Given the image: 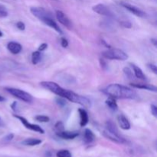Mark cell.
<instances>
[{
  "instance_id": "obj_2",
  "label": "cell",
  "mask_w": 157,
  "mask_h": 157,
  "mask_svg": "<svg viewBox=\"0 0 157 157\" xmlns=\"http://www.w3.org/2000/svg\"><path fill=\"white\" fill-rule=\"evenodd\" d=\"M65 99L72 103L80 104V105L83 106V107H86V108H90L91 107V102H90V101L88 98L84 96H81V95L75 93V92L71 91V90H69L68 91V90H67Z\"/></svg>"
},
{
  "instance_id": "obj_15",
  "label": "cell",
  "mask_w": 157,
  "mask_h": 157,
  "mask_svg": "<svg viewBox=\"0 0 157 157\" xmlns=\"http://www.w3.org/2000/svg\"><path fill=\"white\" fill-rule=\"evenodd\" d=\"M130 85L132 86L134 88L137 89H144V90H150V91H153L156 92L157 88L155 85L153 84H142V83H140V84H136V83H131Z\"/></svg>"
},
{
  "instance_id": "obj_29",
  "label": "cell",
  "mask_w": 157,
  "mask_h": 157,
  "mask_svg": "<svg viewBox=\"0 0 157 157\" xmlns=\"http://www.w3.org/2000/svg\"><path fill=\"white\" fill-rule=\"evenodd\" d=\"M124 73L126 76L129 78V79H133V71L128 67H125L124 68Z\"/></svg>"
},
{
  "instance_id": "obj_6",
  "label": "cell",
  "mask_w": 157,
  "mask_h": 157,
  "mask_svg": "<svg viewBox=\"0 0 157 157\" xmlns=\"http://www.w3.org/2000/svg\"><path fill=\"white\" fill-rule=\"evenodd\" d=\"M30 12L34 16L36 17L38 19L41 21L47 18H53L52 14L43 7H36V6L31 7Z\"/></svg>"
},
{
  "instance_id": "obj_14",
  "label": "cell",
  "mask_w": 157,
  "mask_h": 157,
  "mask_svg": "<svg viewBox=\"0 0 157 157\" xmlns=\"http://www.w3.org/2000/svg\"><path fill=\"white\" fill-rule=\"evenodd\" d=\"M7 49L13 55H18L22 50V46L15 41H10L7 44Z\"/></svg>"
},
{
  "instance_id": "obj_24",
  "label": "cell",
  "mask_w": 157,
  "mask_h": 157,
  "mask_svg": "<svg viewBox=\"0 0 157 157\" xmlns=\"http://www.w3.org/2000/svg\"><path fill=\"white\" fill-rule=\"evenodd\" d=\"M57 157H71L72 155L69 150H61L57 153Z\"/></svg>"
},
{
  "instance_id": "obj_35",
  "label": "cell",
  "mask_w": 157,
  "mask_h": 157,
  "mask_svg": "<svg viewBox=\"0 0 157 157\" xmlns=\"http://www.w3.org/2000/svg\"><path fill=\"white\" fill-rule=\"evenodd\" d=\"M13 137H14L13 133H9V134H8L7 136H6L4 138H3V140H4L5 142H9V141H11L12 139H13Z\"/></svg>"
},
{
  "instance_id": "obj_42",
  "label": "cell",
  "mask_w": 157,
  "mask_h": 157,
  "mask_svg": "<svg viewBox=\"0 0 157 157\" xmlns=\"http://www.w3.org/2000/svg\"><path fill=\"white\" fill-rule=\"evenodd\" d=\"M53 1H58V0H53Z\"/></svg>"
},
{
  "instance_id": "obj_22",
  "label": "cell",
  "mask_w": 157,
  "mask_h": 157,
  "mask_svg": "<svg viewBox=\"0 0 157 157\" xmlns=\"http://www.w3.org/2000/svg\"><path fill=\"white\" fill-rule=\"evenodd\" d=\"M41 60V53L39 51L34 52L32 55V62L33 64H38Z\"/></svg>"
},
{
  "instance_id": "obj_3",
  "label": "cell",
  "mask_w": 157,
  "mask_h": 157,
  "mask_svg": "<svg viewBox=\"0 0 157 157\" xmlns=\"http://www.w3.org/2000/svg\"><path fill=\"white\" fill-rule=\"evenodd\" d=\"M40 85L42 87H44L46 90H48L49 91L55 94L58 96L61 97V98L65 99V96L67 94V90L64 89L61 87L59 84L57 83L53 82V81H41L40 83Z\"/></svg>"
},
{
  "instance_id": "obj_23",
  "label": "cell",
  "mask_w": 157,
  "mask_h": 157,
  "mask_svg": "<svg viewBox=\"0 0 157 157\" xmlns=\"http://www.w3.org/2000/svg\"><path fill=\"white\" fill-rule=\"evenodd\" d=\"M106 129H107V130H109V131L113 132V133H118V134H120L119 131H118L116 125H115V124H113L112 121H107V123H106Z\"/></svg>"
},
{
  "instance_id": "obj_7",
  "label": "cell",
  "mask_w": 157,
  "mask_h": 157,
  "mask_svg": "<svg viewBox=\"0 0 157 157\" xmlns=\"http://www.w3.org/2000/svg\"><path fill=\"white\" fill-rule=\"evenodd\" d=\"M92 9L96 13L99 14L101 15H104V16L107 17V18H114L115 16L113 12L104 4L100 3V4L95 5L92 7Z\"/></svg>"
},
{
  "instance_id": "obj_12",
  "label": "cell",
  "mask_w": 157,
  "mask_h": 157,
  "mask_svg": "<svg viewBox=\"0 0 157 157\" xmlns=\"http://www.w3.org/2000/svg\"><path fill=\"white\" fill-rule=\"evenodd\" d=\"M56 135L58 137L64 140H73L79 136L78 132H71V131H65L63 130L61 132H57Z\"/></svg>"
},
{
  "instance_id": "obj_16",
  "label": "cell",
  "mask_w": 157,
  "mask_h": 157,
  "mask_svg": "<svg viewBox=\"0 0 157 157\" xmlns=\"http://www.w3.org/2000/svg\"><path fill=\"white\" fill-rule=\"evenodd\" d=\"M43 23H44V24L46 25L49 26L50 28H52V29H53L54 30L56 31L59 34H62V31H61V28L59 27V25H58V24L56 23V21L54 20L53 18H45V19H44L42 21Z\"/></svg>"
},
{
  "instance_id": "obj_9",
  "label": "cell",
  "mask_w": 157,
  "mask_h": 157,
  "mask_svg": "<svg viewBox=\"0 0 157 157\" xmlns=\"http://www.w3.org/2000/svg\"><path fill=\"white\" fill-rule=\"evenodd\" d=\"M103 135L104 136V137H106L107 139L110 140V141L113 143H116L118 144H126L127 140L124 139L123 136H121V134H118V133H114L113 132H110L109 130H107V129L103 131Z\"/></svg>"
},
{
  "instance_id": "obj_25",
  "label": "cell",
  "mask_w": 157,
  "mask_h": 157,
  "mask_svg": "<svg viewBox=\"0 0 157 157\" xmlns=\"http://www.w3.org/2000/svg\"><path fill=\"white\" fill-rule=\"evenodd\" d=\"M35 119L40 123H48L50 121V118L45 115H38L35 117Z\"/></svg>"
},
{
  "instance_id": "obj_4",
  "label": "cell",
  "mask_w": 157,
  "mask_h": 157,
  "mask_svg": "<svg viewBox=\"0 0 157 157\" xmlns=\"http://www.w3.org/2000/svg\"><path fill=\"white\" fill-rule=\"evenodd\" d=\"M102 56L108 60L126 61L128 59V55L124 51L118 48H111L103 52Z\"/></svg>"
},
{
  "instance_id": "obj_13",
  "label": "cell",
  "mask_w": 157,
  "mask_h": 157,
  "mask_svg": "<svg viewBox=\"0 0 157 157\" xmlns=\"http://www.w3.org/2000/svg\"><path fill=\"white\" fill-rule=\"evenodd\" d=\"M117 121L118 124H119L120 127H121L122 130H130L131 125H130V121H128L127 117H126L124 115L120 114L117 116Z\"/></svg>"
},
{
  "instance_id": "obj_8",
  "label": "cell",
  "mask_w": 157,
  "mask_h": 157,
  "mask_svg": "<svg viewBox=\"0 0 157 157\" xmlns=\"http://www.w3.org/2000/svg\"><path fill=\"white\" fill-rule=\"evenodd\" d=\"M13 117H14L17 118L18 120H19V121H21V124L25 126V128L29 129V130H32V131L37 132V133H41V134L44 133V130H43V129L41 128L39 125L30 124V123H29V121L25 119V118L23 117H21V116H18V115H13Z\"/></svg>"
},
{
  "instance_id": "obj_37",
  "label": "cell",
  "mask_w": 157,
  "mask_h": 157,
  "mask_svg": "<svg viewBox=\"0 0 157 157\" xmlns=\"http://www.w3.org/2000/svg\"><path fill=\"white\" fill-rule=\"evenodd\" d=\"M100 62H101V67H102V68L104 69V70H105V69H106V67H107V64H106V63L104 62V60H102V59H101V60H100Z\"/></svg>"
},
{
  "instance_id": "obj_10",
  "label": "cell",
  "mask_w": 157,
  "mask_h": 157,
  "mask_svg": "<svg viewBox=\"0 0 157 157\" xmlns=\"http://www.w3.org/2000/svg\"><path fill=\"white\" fill-rule=\"evenodd\" d=\"M121 5L124 8V9H126L127 11L131 12L132 14H133V15H136V16L140 17V18H145V17L147 16V14L145 13V12H144L142 9H139V8L133 6V5H131L130 4V3L127 2H121Z\"/></svg>"
},
{
  "instance_id": "obj_33",
  "label": "cell",
  "mask_w": 157,
  "mask_h": 157,
  "mask_svg": "<svg viewBox=\"0 0 157 157\" xmlns=\"http://www.w3.org/2000/svg\"><path fill=\"white\" fill-rule=\"evenodd\" d=\"M60 41H61V45L62 46L63 48H67V46H68V41H67L65 38L62 37V38H61Z\"/></svg>"
},
{
  "instance_id": "obj_30",
  "label": "cell",
  "mask_w": 157,
  "mask_h": 157,
  "mask_svg": "<svg viewBox=\"0 0 157 157\" xmlns=\"http://www.w3.org/2000/svg\"><path fill=\"white\" fill-rule=\"evenodd\" d=\"M120 24H121L124 28H126V29H130V28L132 27V24L130 23V21H127V20L121 21H120Z\"/></svg>"
},
{
  "instance_id": "obj_20",
  "label": "cell",
  "mask_w": 157,
  "mask_h": 157,
  "mask_svg": "<svg viewBox=\"0 0 157 157\" xmlns=\"http://www.w3.org/2000/svg\"><path fill=\"white\" fill-rule=\"evenodd\" d=\"M42 141L39 139H36V138H29L21 142V144L25 146H29V147H34V146L39 145L41 144Z\"/></svg>"
},
{
  "instance_id": "obj_17",
  "label": "cell",
  "mask_w": 157,
  "mask_h": 157,
  "mask_svg": "<svg viewBox=\"0 0 157 157\" xmlns=\"http://www.w3.org/2000/svg\"><path fill=\"white\" fill-rule=\"evenodd\" d=\"M78 112H79L80 115V126L82 127H85L89 121V117L87 114V112L84 110V108H79L78 109Z\"/></svg>"
},
{
  "instance_id": "obj_36",
  "label": "cell",
  "mask_w": 157,
  "mask_h": 157,
  "mask_svg": "<svg viewBox=\"0 0 157 157\" xmlns=\"http://www.w3.org/2000/svg\"><path fill=\"white\" fill-rule=\"evenodd\" d=\"M48 48V44H46V43H42L41 44H40L39 47H38V50L39 52H44V51H45L46 49H47Z\"/></svg>"
},
{
  "instance_id": "obj_32",
  "label": "cell",
  "mask_w": 157,
  "mask_h": 157,
  "mask_svg": "<svg viewBox=\"0 0 157 157\" xmlns=\"http://www.w3.org/2000/svg\"><path fill=\"white\" fill-rule=\"evenodd\" d=\"M150 110H151V113L153 115V117H157V107L156 105H154V104H152L151 106H150Z\"/></svg>"
},
{
  "instance_id": "obj_18",
  "label": "cell",
  "mask_w": 157,
  "mask_h": 157,
  "mask_svg": "<svg viewBox=\"0 0 157 157\" xmlns=\"http://www.w3.org/2000/svg\"><path fill=\"white\" fill-rule=\"evenodd\" d=\"M96 139L94 133L90 129H85L84 133V141L85 144H91Z\"/></svg>"
},
{
  "instance_id": "obj_27",
  "label": "cell",
  "mask_w": 157,
  "mask_h": 157,
  "mask_svg": "<svg viewBox=\"0 0 157 157\" xmlns=\"http://www.w3.org/2000/svg\"><path fill=\"white\" fill-rule=\"evenodd\" d=\"M8 16V11L4 6L0 4V18H6Z\"/></svg>"
},
{
  "instance_id": "obj_21",
  "label": "cell",
  "mask_w": 157,
  "mask_h": 157,
  "mask_svg": "<svg viewBox=\"0 0 157 157\" xmlns=\"http://www.w3.org/2000/svg\"><path fill=\"white\" fill-rule=\"evenodd\" d=\"M105 103L106 104H107V107H108L110 110H113V111H117V110H118V105L117 104L116 99H114V98L109 97V98L106 100Z\"/></svg>"
},
{
  "instance_id": "obj_5",
  "label": "cell",
  "mask_w": 157,
  "mask_h": 157,
  "mask_svg": "<svg viewBox=\"0 0 157 157\" xmlns=\"http://www.w3.org/2000/svg\"><path fill=\"white\" fill-rule=\"evenodd\" d=\"M5 89L8 93H9L15 98L19 99L20 101H22L24 102L28 103V104H31V103L33 102V97L25 90L18 88H14V87H6Z\"/></svg>"
},
{
  "instance_id": "obj_11",
  "label": "cell",
  "mask_w": 157,
  "mask_h": 157,
  "mask_svg": "<svg viewBox=\"0 0 157 157\" xmlns=\"http://www.w3.org/2000/svg\"><path fill=\"white\" fill-rule=\"evenodd\" d=\"M56 18L58 19V21H59L61 24H62L63 25L65 26L67 29H71L73 28V24H72V21H71L70 18L67 17V15L66 14H64L62 11L61 10H57L56 11Z\"/></svg>"
},
{
  "instance_id": "obj_34",
  "label": "cell",
  "mask_w": 157,
  "mask_h": 157,
  "mask_svg": "<svg viewBox=\"0 0 157 157\" xmlns=\"http://www.w3.org/2000/svg\"><path fill=\"white\" fill-rule=\"evenodd\" d=\"M147 66H148L149 68H150V70H151L152 71H153V73L155 74V75H156V74H157V67H156V64H147Z\"/></svg>"
},
{
  "instance_id": "obj_1",
  "label": "cell",
  "mask_w": 157,
  "mask_h": 157,
  "mask_svg": "<svg viewBox=\"0 0 157 157\" xmlns=\"http://www.w3.org/2000/svg\"><path fill=\"white\" fill-rule=\"evenodd\" d=\"M104 92L110 98L114 99H128L135 100L138 95L135 90L127 86L119 84H111L105 87Z\"/></svg>"
},
{
  "instance_id": "obj_19",
  "label": "cell",
  "mask_w": 157,
  "mask_h": 157,
  "mask_svg": "<svg viewBox=\"0 0 157 157\" xmlns=\"http://www.w3.org/2000/svg\"><path fill=\"white\" fill-rule=\"evenodd\" d=\"M130 65H131L133 71V73H134L135 76H136V78H139V79L140 80H143V81H145V80L147 79L145 75L144 74V72H143L142 69H141L140 67H139L137 65H136V64H132V63H130Z\"/></svg>"
},
{
  "instance_id": "obj_41",
  "label": "cell",
  "mask_w": 157,
  "mask_h": 157,
  "mask_svg": "<svg viewBox=\"0 0 157 157\" xmlns=\"http://www.w3.org/2000/svg\"><path fill=\"white\" fill-rule=\"evenodd\" d=\"M2 36H3V33L0 31V37H2Z\"/></svg>"
},
{
  "instance_id": "obj_28",
  "label": "cell",
  "mask_w": 157,
  "mask_h": 157,
  "mask_svg": "<svg viewBox=\"0 0 157 157\" xmlns=\"http://www.w3.org/2000/svg\"><path fill=\"white\" fill-rule=\"evenodd\" d=\"M55 129L57 132H61L64 130V124H63L61 121H58V122L56 123V124L55 125Z\"/></svg>"
},
{
  "instance_id": "obj_26",
  "label": "cell",
  "mask_w": 157,
  "mask_h": 157,
  "mask_svg": "<svg viewBox=\"0 0 157 157\" xmlns=\"http://www.w3.org/2000/svg\"><path fill=\"white\" fill-rule=\"evenodd\" d=\"M55 102H56V104H58V105L59 106V107H64V106L66 105L65 99H64V98H61V97L58 96V98H57L56 99H55Z\"/></svg>"
},
{
  "instance_id": "obj_38",
  "label": "cell",
  "mask_w": 157,
  "mask_h": 157,
  "mask_svg": "<svg viewBox=\"0 0 157 157\" xmlns=\"http://www.w3.org/2000/svg\"><path fill=\"white\" fill-rule=\"evenodd\" d=\"M150 41L153 43V45H154L155 47H156V46H157V40L156 39V38H151V39H150Z\"/></svg>"
},
{
  "instance_id": "obj_39",
  "label": "cell",
  "mask_w": 157,
  "mask_h": 157,
  "mask_svg": "<svg viewBox=\"0 0 157 157\" xmlns=\"http://www.w3.org/2000/svg\"><path fill=\"white\" fill-rule=\"evenodd\" d=\"M16 106H17V103L16 102H13V104L11 105V107L12 108L13 110H16Z\"/></svg>"
},
{
  "instance_id": "obj_31",
  "label": "cell",
  "mask_w": 157,
  "mask_h": 157,
  "mask_svg": "<svg viewBox=\"0 0 157 157\" xmlns=\"http://www.w3.org/2000/svg\"><path fill=\"white\" fill-rule=\"evenodd\" d=\"M16 27L20 31H24L25 29V25L22 21H18V22H16Z\"/></svg>"
},
{
  "instance_id": "obj_40",
  "label": "cell",
  "mask_w": 157,
  "mask_h": 157,
  "mask_svg": "<svg viewBox=\"0 0 157 157\" xmlns=\"http://www.w3.org/2000/svg\"><path fill=\"white\" fill-rule=\"evenodd\" d=\"M5 101V98L3 97L0 96V102H2V101Z\"/></svg>"
}]
</instances>
